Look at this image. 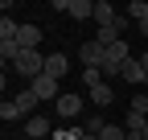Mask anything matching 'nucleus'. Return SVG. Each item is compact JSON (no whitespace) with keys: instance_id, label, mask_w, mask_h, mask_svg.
Here are the masks:
<instances>
[{"instance_id":"obj_1","label":"nucleus","mask_w":148,"mask_h":140,"mask_svg":"<svg viewBox=\"0 0 148 140\" xmlns=\"http://www.w3.org/2000/svg\"><path fill=\"white\" fill-rule=\"evenodd\" d=\"M12 70H16L21 78H29V82L41 78V74H45V54H41V49H25V54L12 62Z\"/></svg>"},{"instance_id":"obj_2","label":"nucleus","mask_w":148,"mask_h":140,"mask_svg":"<svg viewBox=\"0 0 148 140\" xmlns=\"http://www.w3.org/2000/svg\"><path fill=\"white\" fill-rule=\"evenodd\" d=\"M78 62H82V70H103L107 66V49L99 41H82L78 45Z\"/></svg>"},{"instance_id":"obj_3","label":"nucleus","mask_w":148,"mask_h":140,"mask_svg":"<svg viewBox=\"0 0 148 140\" xmlns=\"http://www.w3.org/2000/svg\"><path fill=\"white\" fill-rule=\"evenodd\" d=\"M29 91L41 99V103H58V99H62V82H58V78H49V74H41V78H33V82H29Z\"/></svg>"},{"instance_id":"obj_4","label":"nucleus","mask_w":148,"mask_h":140,"mask_svg":"<svg viewBox=\"0 0 148 140\" xmlns=\"http://www.w3.org/2000/svg\"><path fill=\"white\" fill-rule=\"evenodd\" d=\"M53 107H58V115H62V119H78V115H82V95L62 91V99L53 103Z\"/></svg>"},{"instance_id":"obj_5","label":"nucleus","mask_w":148,"mask_h":140,"mask_svg":"<svg viewBox=\"0 0 148 140\" xmlns=\"http://www.w3.org/2000/svg\"><path fill=\"white\" fill-rule=\"evenodd\" d=\"M25 136L29 140H45V136H53V124H49L45 115H29L25 119Z\"/></svg>"},{"instance_id":"obj_6","label":"nucleus","mask_w":148,"mask_h":140,"mask_svg":"<svg viewBox=\"0 0 148 140\" xmlns=\"http://www.w3.org/2000/svg\"><path fill=\"white\" fill-rule=\"evenodd\" d=\"M45 74L62 82V78L70 74V58H66V54H45Z\"/></svg>"},{"instance_id":"obj_7","label":"nucleus","mask_w":148,"mask_h":140,"mask_svg":"<svg viewBox=\"0 0 148 140\" xmlns=\"http://www.w3.org/2000/svg\"><path fill=\"white\" fill-rule=\"evenodd\" d=\"M16 45H21V49H37V45H41V29H37V25H21Z\"/></svg>"},{"instance_id":"obj_8","label":"nucleus","mask_w":148,"mask_h":140,"mask_svg":"<svg viewBox=\"0 0 148 140\" xmlns=\"http://www.w3.org/2000/svg\"><path fill=\"white\" fill-rule=\"evenodd\" d=\"M66 12L74 21H86V16H95V0H66Z\"/></svg>"},{"instance_id":"obj_9","label":"nucleus","mask_w":148,"mask_h":140,"mask_svg":"<svg viewBox=\"0 0 148 140\" xmlns=\"http://www.w3.org/2000/svg\"><path fill=\"white\" fill-rule=\"evenodd\" d=\"M12 103H16V107H21L25 115H29V111H37V107H41V99H37V95L29 91V86H25V91H16V95H12Z\"/></svg>"},{"instance_id":"obj_10","label":"nucleus","mask_w":148,"mask_h":140,"mask_svg":"<svg viewBox=\"0 0 148 140\" xmlns=\"http://www.w3.org/2000/svg\"><path fill=\"white\" fill-rule=\"evenodd\" d=\"M115 16H119V12H115V4H111V0H95V21H99V29L111 25Z\"/></svg>"},{"instance_id":"obj_11","label":"nucleus","mask_w":148,"mask_h":140,"mask_svg":"<svg viewBox=\"0 0 148 140\" xmlns=\"http://www.w3.org/2000/svg\"><path fill=\"white\" fill-rule=\"evenodd\" d=\"M90 103H95V107H111V103H115V91L103 82V86H95V91H90Z\"/></svg>"},{"instance_id":"obj_12","label":"nucleus","mask_w":148,"mask_h":140,"mask_svg":"<svg viewBox=\"0 0 148 140\" xmlns=\"http://www.w3.org/2000/svg\"><path fill=\"white\" fill-rule=\"evenodd\" d=\"M82 128H86V136H103V128H107V119H103L99 111H90V115L82 119Z\"/></svg>"},{"instance_id":"obj_13","label":"nucleus","mask_w":148,"mask_h":140,"mask_svg":"<svg viewBox=\"0 0 148 140\" xmlns=\"http://www.w3.org/2000/svg\"><path fill=\"white\" fill-rule=\"evenodd\" d=\"M16 33H21V25L12 16H0V41H16Z\"/></svg>"},{"instance_id":"obj_14","label":"nucleus","mask_w":148,"mask_h":140,"mask_svg":"<svg viewBox=\"0 0 148 140\" xmlns=\"http://www.w3.org/2000/svg\"><path fill=\"white\" fill-rule=\"evenodd\" d=\"M0 119H4V124H12V119H25V111L16 107L12 99H4V103H0Z\"/></svg>"},{"instance_id":"obj_15","label":"nucleus","mask_w":148,"mask_h":140,"mask_svg":"<svg viewBox=\"0 0 148 140\" xmlns=\"http://www.w3.org/2000/svg\"><path fill=\"white\" fill-rule=\"evenodd\" d=\"M99 140H127V128H123V124H107Z\"/></svg>"},{"instance_id":"obj_16","label":"nucleus","mask_w":148,"mask_h":140,"mask_svg":"<svg viewBox=\"0 0 148 140\" xmlns=\"http://www.w3.org/2000/svg\"><path fill=\"white\" fill-rule=\"evenodd\" d=\"M82 86H86V91L103 86V70H82Z\"/></svg>"},{"instance_id":"obj_17","label":"nucleus","mask_w":148,"mask_h":140,"mask_svg":"<svg viewBox=\"0 0 148 140\" xmlns=\"http://www.w3.org/2000/svg\"><path fill=\"white\" fill-rule=\"evenodd\" d=\"M123 12H127V16H132V21H140V16L148 12V0H132V4H127Z\"/></svg>"},{"instance_id":"obj_18","label":"nucleus","mask_w":148,"mask_h":140,"mask_svg":"<svg viewBox=\"0 0 148 140\" xmlns=\"http://www.w3.org/2000/svg\"><path fill=\"white\" fill-rule=\"evenodd\" d=\"M127 111H140V115H148V91H136V99H132V107Z\"/></svg>"},{"instance_id":"obj_19","label":"nucleus","mask_w":148,"mask_h":140,"mask_svg":"<svg viewBox=\"0 0 148 140\" xmlns=\"http://www.w3.org/2000/svg\"><path fill=\"white\" fill-rule=\"evenodd\" d=\"M136 25H140V33H144V37H148V12L140 16V21H136Z\"/></svg>"},{"instance_id":"obj_20","label":"nucleus","mask_w":148,"mask_h":140,"mask_svg":"<svg viewBox=\"0 0 148 140\" xmlns=\"http://www.w3.org/2000/svg\"><path fill=\"white\" fill-rule=\"evenodd\" d=\"M140 66H144V74H148V49H140Z\"/></svg>"},{"instance_id":"obj_21","label":"nucleus","mask_w":148,"mask_h":140,"mask_svg":"<svg viewBox=\"0 0 148 140\" xmlns=\"http://www.w3.org/2000/svg\"><path fill=\"white\" fill-rule=\"evenodd\" d=\"M82 140H99V136H82Z\"/></svg>"},{"instance_id":"obj_22","label":"nucleus","mask_w":148,"mask_h":140,"mask_svg":"<svg viewBox=\"0 0 148 140\" xmlns=\"http://www.w3.org/2000/svg\"><path fill=\"white\" fill-rule=\"evenodd\" d=\"M144 140H148V128H144Z\"/></svg>"}]
</instances>
